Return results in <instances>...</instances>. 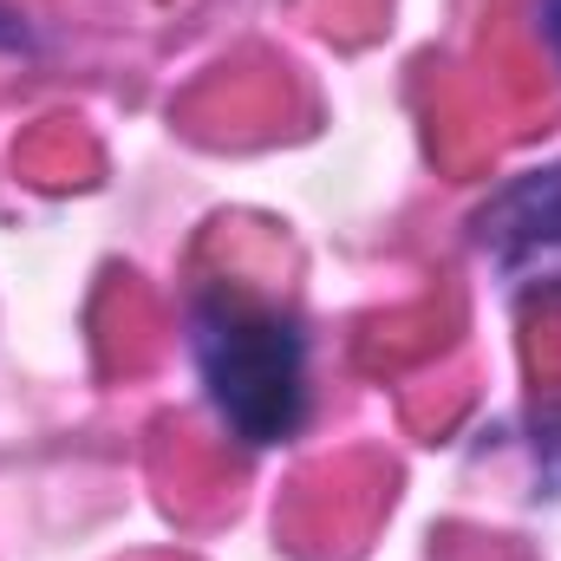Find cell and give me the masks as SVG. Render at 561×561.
I'll return each instance as SVG.
<instances>
[{
    "mask_svg": "<svg viewBox=\"0 0 561 561\" xmlns=\"http://www.w3.org/2000/svg\"><path fill=\"white\" fill-rule=\"evenodd\" d=\"M190 353L209 405L242 444H280L307 419V340L294 313L216 280L190 300Z\"/></svg>",
    "mask_w": 561,
    "mask_h": 561,
    "instance_id": "cell-1",
    "label": "cell"
},
{
    "mask_svg": "<svg viewBox=\"0 0 561 561\" xmlns=\"http://www.w3.org/2000/svg\"><path fill=\"white\" fill-rule=\"evenodd\" d=\"M477 249L516 294H561V163L503 183L477 209Z\"/></svg>",
    "mask_w": 561,
    "mask_h": 561,
    "instance_id": "cell-2",
    "label": "cell"
},
{
    "mask_svg": "<svg viewBox=\"0 0 561 561\" xmlns=\"http://www.w3.org/2000/svg\"><path fill=\"white\" fill-rule=\"evenodd\" d=\"M536 13H542V39H549V53L561 59V0H542Z\"/></svg>",
    "mask_w": 561,
    "mask_h": 561,
    "instance_id": "cell-3",
    "label": "cell"
}]
</instances>
